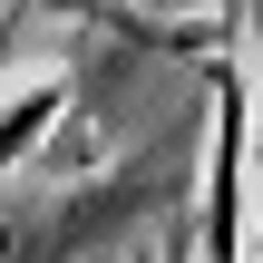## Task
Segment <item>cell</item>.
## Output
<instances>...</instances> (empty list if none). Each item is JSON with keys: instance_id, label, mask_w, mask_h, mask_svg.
I'll list each match as a JSON object with an SVG mask.
<instances>
[{"instance_id": "1", "label": "cell", "mask_w": 263, "mask_h": 263, "mask_svg": "<svg viewBox=\"0 0 263 263\" xmlns=\"http://www.w3.org/2000/svg\"><path fill=\"white\" fill-rule=\"evenodd\" d=\"M215 137H205V215H195V263H234V234H244V156H254V88L244 68H215Z\"/></svg>"}, {"instance_id": "2", "label": "cell", "mask_w": 263, "mask_h": 263, "mask_svg": "<svg viewBox=\"0 0 263 263\" xmlns=\"http://www.w3.org/2000/svg\"><path fill=\"white\" fill-rule=\"evenodd\" d=\"M59 117H68V78H59V68H29V78L0 98V176L29 166V146H39Z\"/></svg>"}, {"instance_id": "3", "label": "cell", "mask_w": 263, "mask_h": 263, "mask_svg": "<svg viewBox=\"0 0 263 263\" xmlns=\"http://www.w3.org/2000/svg\"><path fill=\"white\" fill-rule=\"evenodd\" d=\"M156 263H185V234H166V254H156Z\"/></svg>"}]
</instances>
